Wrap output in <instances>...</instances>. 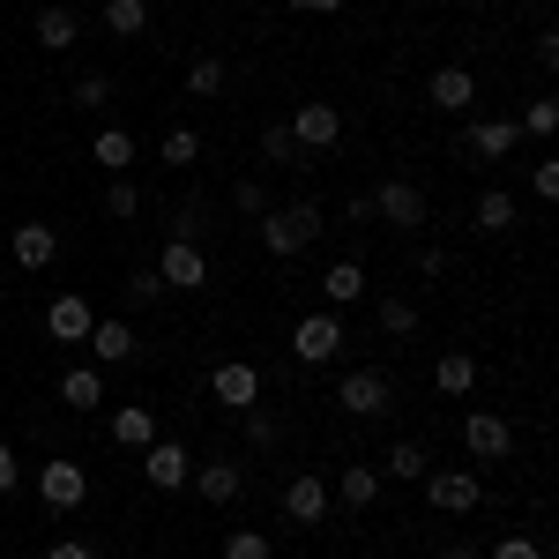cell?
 Masks as SVG:
<instances>
[{"mask_svg": "<svg viewBox=\"0 0 559 559\" xmlns=\"http://www.w3.org/2000/svg\"><path fill=\"white\" fill-rule=\"evenodd\" d=\"M254 239H261V254H276V261H292V254H306L313 239H321V210L313 202H269V210L254 216Z\"/></svg>", "mask_w": 559, "mask_h": 559, "instance_id": "6da1fadb", "label": "cell"}, {"mask_svg": "<svg viewBox=\"0 0 559 559\" xmlns=\"http://www.w3.org/2000/svg\"><path fill=\"white\" fill-rule=\"evenodd\" d=\"M344 350H350L344 313H306L299 329H292V358H299V366H336Z\"/></svg>", "mask_w": 559, "mask_h": 559, "instance_id": "7a4b0ae2", "label": "cell"}, {"mask_svg": "<svg viewBox=\"0 0 559 559\" xmlns=\"http://www.w3.org/2000/svg\"><path fill=\"white\" fill-rule=\"evenodd\" d=\"M418 485H426V508H432V515H471L477 500H485L477 471H440V463H432Z\"/></svg>", "mask_w": 559, "mask_h": 559, "instance_id": "3957f363", "label": "cell"}, {"mask_svg": "<svg viewBox=\"0 0 559 559\" xmlns=\"http://www.w3.org/2000/svg\"><path fill=\"white\" fill-rule=\"evenodd\" d=\"M329 508H336V492H329V477H321V471H299L292 485H284V522L321 530V522H329Z\"/></svg>", "mask_w": 559, "mask_h": 559, "instance_id": "277c9868", "label": "cell"}, {"mask_svg": "<svg viewBox=\"0 0 559 559\" xmlns=\"http://www.w3.org/2000/svg\"><path fill=\"white\" fill-rule=\"evenodd\" d=\"M336 403H344V418H381L388 403H395V388H388L381 366H358V373L336 381Z\"/></svg>", "mask_w": 559, "mask_h": 559, "instance_id": "5b68a950", "label": "cell"}, {"mask_svg": "<svg viewBox=\"0 0 559 559\" xmlns=\"http://www.w3.org/2000/svg\"><path fill=\"white\" fill-rule=\"evenodd\" d=\"M284 128H292V142L313 157V150H336V142H344V112H336V105H321V97H306Z\"/></svg>", "mask_w": 559, "mask_h": 559, "instance_id": "8992f818", "label": "cell"}, {"mask_svg": "<svg viewBox=\"0 0 559 559\" xmlns=\"http://www.w3.org/2000/svg\"><path fill=\"white\" fill-rule=\"evenodd\" d=\"M38 500L52 508V515H75L90 500V471L83 463H38Z\"/></svg>", "mask_w": 559, "mask_h": 559, "instance_id": "52a82bcc", "label": "cell"}, {"mask_svg": "<svg viewBox=\"0 0 559 559\" xmlns=\"http://www.w3.org/2000/svg\"><path fill=\"white\" fill-rule=\"evenodd\" d=\"M373 216H381L388 231H403V239H411V231H426V194H418L411 179H388L381 194H373Z\"/></svg>", "mask_w": 559, "mask_h": 559, "instance_id": "ba28073f", "label": "cell"}, {"mask_svg": "<svg viewBox=\"0 0 559 559\" xmlns=\"http://www.w3.org/2000/svg\"><path fill=\"white\" fill-rule=\"evenodd\" d=\"M463 448H471L477 463H508V455H515V426H508L500 411H471V418H463Z\"/></svg>", "mask_w": 559, "mask_h": 559, "instance_id": "9c48e42d", "label": "cell"}, {"mask_svg": "<svg viewBox=\"0 0 559 559\" xmlns=\"http://www.w3.org/2000/svg\"><path fill=\"white\" fill-rule=\"evenodd\" d=\"M157 284H165V292H202V284H210V254H202L194 239H173V247L157 254Z\"/></svg>", "mask_w": 559, "mask_h": 559, "instance_id": "30bf717a", "label": "cell"}, {"mask_svg": "<svg viewBox=\"0 0 559 559\" xmlns=\"http://www.w3.org/2000/svg\"><path fill=\"white\" fill-rule=\"evenodd\" d=\"M142 477H150L157 492H187V477H194L187 440H150V448H142Z\"/></svg>", "mask_w": 559, "mask_h": 559, "instance_id": "8fae6325", "label": "cell"}, {"mask_svg": "<svg viewBox=\"0 0 559 559\" xmlns=\"http://www.w3.org/2000/svg\"><path fill=\"white\" fill-rule=\"evenodd\" d=\"M210 395L224 403V411H254L261 403V366H247V358H224L210 373Z\"/></svg>", "mask_w": 559, "mask_h": 559, "instance_id": "7c38bea8", "label": "cell"}, {"mask_svg": "<svg viewBox=\"0 0 559 559\" xmlns=\"http://www.w3.org/2000/svg\"><path fill=\"white\" fill-rule=\"evenodd\" d=\"M90 329H97V313H90L83 292H60V299L45 306V336L52 344H90Z\"/></svg>", "mask_w": 559, "mask_h": 559, "instance_id": "4fadbf2b", "label": "cell"}, {"mask_svg": "<svg viewBox=\"0 0 559 559\" xmlns=\"http://www.w3.org/2000/svg\"><path fill=\"white\" fill-rule=\"evenodd\" d=\"M8 254H15V269L38 276V269L60 261V231H52V224H15V231H8Z\"/></svg>", "mask_w": 559, "mask_h": 559, "instance_id": "5bb4252c", "label": "cell"}, {"mask_svg": "<svg viewBox=\"0 0 559 559\" xmlns=\"http://www.w3.org/2000/svg\"><path fill=\"white\" fill-rule=\"evenodd\" d=\"M426 97L440 105V112H455V120H463V112L477 105V75H471V68H432Z\"/></svg>", "mask_w": 559, "mask_h": 559, "instance_id": "9a60e30c", "label": "cell"}, {"mask_svg": "<svg viewBox=\"0 0 559 559\" xmlns=\"http://www.w3.org/2000/svg\"><path fill=\"white\" fill-rule=\"evenodd\" d=\"M187 485H194L210 508H231V500L247 492V471H239V463H194V477H187Z\"/></svg>", "mask_w": 559, "mask_h": 559, "instance_id": "2e32d148", "label": "cell"}, {"mask_svg": "<svg viewBox=\"0 0 559 559\" xmlns=\"http://www.w3.org/2000/svg\"><path fill=\"white\" fill-rule=\"evenodd\" d=\"M373 471H381V485H388V477H395V485H418V477L432 471V455H426V440H395Z\"/></svg>", "mask_w": 559, "mask_h": 559, "instance_id": "e0dca14e", "label": "cell"}, {"mask_svg": "<svg viewBox=\"0 0 559 559\" xmlns=\"http://www.w3.org/2000/svg\"><path fill=\"white\" fill-rule=\"evenodd\" d=\"M336 500H344L350 515H366V508L381 500V471H373V463H344V471H336Z\"/></svg>", "mask_w": 559, "mask_h": 559, "instance_id": "ac0fdd59", "label": "cell"}, {"mask_svg": "<svg viewBox=\"0 0 559 559\" xmlns=\"http://www.w3.org/2000/svg\"><path fill=\"white\" fill-rule=\"evenodd\" d=\"M321 299H329V313L358 306V299H366V269H358V261H329V276H321Z\"/></svg>", "mask_w": 559, "mask_h": 559, "instance_id": "d6986e66", "label": "cell"}, {"mask_svg": "<svg viewBox=\"0 0 559 559\" xmlns=\"http://www.w3.org/2000/svg\"><path fill=\"white\" fill-rule=\"evenodd\" d=\"M90 350H97V366H128L134 350H142V336H134L128 321H97L90 329Z\"/></svg>", "mask_w": 559, "mask_h": 559, "instance_id": "ffe728a7", "label": "cell"}, {"mask_svg": "<svg viewBox=\"0 0 559 559\" xmlns=\"http://www.w3.org/2000/svg\"><path fill=\"white\" fill-rule=\"evenodd\" d=\"M60 403L68 411H97L105 403V366H68L60 373Z\"/></svg>", "mask_w": 559, "mask_h": 559, "instance_id": "44dd1931", "label": "cell"}, {"mask_svg": "<svg viewBox=\"0 0 559 559\" xmlns=\"http://www.w3.org/2000/svg\"><path fill=\"white\" fill-rule=\"evenodd\" d=\"M515 120H471V157L477 165H500V157H508V150H515Z\"/></svg>", "mask_w": 559, "mask_h": 559, "instance_id": "7402d4cb", "label": "cell"}, {"mask_svg": "<svg viewBox=\"0 0 559 559\" xmlns=\"http://www.w3.org/2000/svg\"><path fill=\"white\" fill-rule=\"evenodd\" d=\"M75 38H83V15H75V8H60V0L38 8V45H45V52H68Z\"/></svg>", "mask_w": 559, "mask_h": 559, "instance_id": "603a6c76", "label": "cell"}, {"mask_svg": "<svg viewBox=\"0 0 559 559\" xmlns=\"http://www.w3.org/2000/svg\"><path fill=\"white\" fill-rule=\"evenodd\" d=\"M432 388H440L448 403H455V395H471V388H477V358H471V350H440V366H432Z\"/></svg>", "mask_w": 559, "mask_h": 559, "instance_id": "cb8c5ba5", "label": "cell"}, {"mask_svg": "<svg viewBox=\"0 0 559 559\" xmlns=\"http://www.w3.org/2000/svg\"><path fill=\"white\" fill-rule=\"evenodd\" d=\"M471 216H477V231H485V239H500V231H515V194H508V187H485Z\"/></svg>", "mask_w": 559, "mask_h": 559, "instance_id": "d4e9b609", "label": "cell"}, {"mask_svg": "<svg viewBox=\"0 0 559 559\" xmlns=\"http://www.w3.org/2000/svg\"><path fill=\"white\" fill-rule=\"evenodd\" d=\"M112 440H120V448H134V455H142V448H150V440H157V418H150V411H142V403H120V411H112Z\"/></svg>", "mask_w": 559, "mask_h": 559, "instance_id": "484cf974", "label": "cell"}, {"mask_svg": "<svg viewBox=\"0 0 559 559\" xmlns=\"http://www.w3.org/2000/svg\"><path fill=\"white\" fill-rule=\"evenodd\" d=\"M90 157H97L105 173L120 179V173L134 165V134H128V128H97V142H90Z\"/></svg>", "mask_w": 559, "mask_h": 559, "instance_id": "4316f807", "label": "cell"}, {"mask_svg": "<svg viewBox=\"0 0 559 559\" xmlns=\"http://www.w3.org/2000/svg\"><path fill=\"white\" fill-rule=\"evenodd\" d=\"M105 31L112 38H142L150 31V0H105Z\"/></svg>", "mask_w": 559, "mask_h": 559, "instance_id": "83f0119b", "label": "cell"}, {"mask_svg": "<svg viewBox=\"0 0 559 559\" xmlns=\"http://www.w3.org/2000/svg\"><path fill=\"white\" fill-rule=\"evenodd\" d=\"M373 321H381V336H418V306H411V299H381V306H373Z\"/></svg>", "mask_w": 559, "mask_h": 559, "instance_id": "f1b7e54d", "label": "cell"}, {"mask_svg": "<svg viewBox=\"0 0 559 559\" xmlns=\"http://www.w3.org/2000/svg\"><path fill=\"white\" fill-rule=\"evenodd\" d=\"M239 418H247V448H276V440H284V411H239Z\"/></svg>", "mask_w": 559, "mask_h": 559, "instance_id": "f546056e", "label": "cell"}, {"mask_svg": "<svg viewBox=\"0 0 559 559\" xmlns=\"http://www.w3.org/2000/svg\"><path fill=\"white\" fill-rule=\"evenodd\" d=\"M261 157H269V165H299L306 150L292 142V128H284V120H269V128H261Z\"/></svg>", "mask_w": 559, "mask_h": 559, "instance_id": "4dcf8cb0", "label": "cell"}, {"mask_svg": "<svg viewBox=\"0 0 559 559\" xmlns=\"http://www.w3.org/2000/svg\"><path fill=\"white\" fill-rule=\"evenodd\" d=\"M216 90H224V60H216V52H202V60L187 68V97H216Z\"/></svg>", "mask_w": 559, "mask_h": 559, "instance_id": "1f68e13d", "label": "cell"}, {"mask_svg": "<svg viewBox=\"0 0 559 559\" xmlns=\"http://www.w3.org/2000/svg\"><path fill=\"white\" fill-rule=\"evenodd\" d=\"M157 157H165V165H194V157H202V134H194V128H173L165 142H157Z\"/></svg>", "mask_w": 559, "mask_h": 559, "instance_id": "d6a6232c", "label": "cell"}, {"mask_svg": "<svg viewBox=\"0 0 559 559\" xmlns=\"http://www.w3.org/2000/svg\"><path fill=\"white\" fill-rule=\"evenodd\" d=\"M134 210H142V187H134V179L120 173V179H112V187H105V216H120V224H128Z\"/></svg>", "mask_w": 559, "mask_h": 559, "instance_id": "836d02e7", "label": "cell"}, {"mask_svg": "<svg viewBox=\"0 0 559 559\" xmlns=\"http://www.w3.org/2000/svg\"><path fill=\"white\" fill-rule=\"evenodd\" d=\"M224 559H276V545H269L261 530H231V537H224Z\"/></svg>", "mask_w": 559, "mask_h": 559, "instance_id": "e575fe53", "label": "cell"}, {"mask_svg": "<svg viewBox=\"0 0 559 559\" xmlns=\"http://www.w3.org/2000/svg\"><path fill=\"white\" fill-rule=\"evenodd\" d=\"M477 559H545V545H537V537H522V530H508L492 552H477Z\"/></svg>", "mask_w": 559, "mask_h": 559, "instance_id": "d590c367", "label": "cell"}, {"mask_svg": "<svg viewBox=\"0 0 559 559\" xmlns=\"http://www.w3.org/2000/svg\"><path fill=\"white\" fill-rule=\"evenodd\" d=\"M231 210H239V216H261V210H269V187H261V179H239V187H231Z\"/></svg>", "mask_w": 559, "mask_h": 559, "instance_id": "8d00e7d4", "label": "cell"}, {"mask_svg": "<svg viewBox=\"0 0 559 559\" xmlns=\"http://www.w3.org/2000/svg\"><path fill=\"white\" fill-rule=\"evenodd\" d=\"M515 128H522V134H552V128H559V105H552V97H537V105L522 112Z\"/></svg>", "mask_w": 559, "mask_h": 559, "instance_id": "74e56055", "label": "cell"}, {"mask_svg": "<svg viewBox=\"0 0 559 559\" xmlns=\"http://www.w3.org/2000/svg\"><path fill=\"white\" fill-rule=\"evenodd\" d=\"M530 187H537V202H552L559 194V157H537V165H530Z\"/></svg>", "mask_w": 559, "mask_h": 559, "instance_id": "f35d334b", "label": "cell"}, {"mask_svg": "<svg viewBox=\"0 0 559 559\" xmlns=\"http://www.w3.org/2000/svg\"><path fill=\"white\" fill-rule=\"evenodd\" d=\"M157 292H165V284H157V269H134V276H128V299L134 306H157Z\"/></svg>", "mask_w": 559, "mask_h": 559, "instance_id": "ab89813d", "label": "cell"}, {"mask_svg": "<svg viewBox=\"0 0 559 559\" xmlns=\"http://www.w3.org/2000/svg\"><path fill=\"white\" fill-rule=\"evenodd\" d=\"M75 105H90V112L112 105V83H105V75H83V83H75Z\"/></svg>", "mask_w": 559, "mask_h": 559, "instance_id": "60d3db41", "label": "cell"}, {"mask_svg": "<svg viewBox=\"0 0 559 559\" xmlns=\"http://www.w3.org/2000/svg\"><path fill=\"white\" fill-rule=\"evenodd\" d=\"M15 485H23V463H15V448L0 440V492H15Z\"/></svg>", "mask_w": 559, "mask_h": 559, "instance_id": "b9f144b4", "label": "cell"}, {"mask_svg": "<svg viewBox=\"0 0 559 559\" xmlns=\"http://www.w3.org/2000/svg\"><path fill=\"white\" fill-rule=\"evenodd\" d=\"M292 8H299V15H344L350 0H292Z\"/></svg>", "mask_w": 559, "mask_h": 559, "instance_id": "7bdbcfd3", "label": "cell"}, {"mask_svg": "<svg viewBox=\"0 0 559 559\" xmlns=\"http://www.w3.org/2000/svg\"><path fill=\"white\" fill-rule=\"evenodd\" d=\"M45 559H97V552H90V545H75V537H60V545H52Z\"/></svg>", "mask_w": 559, "mask_h": 559, "instance_id": "ee69618b", "label": "cell"}, {"mask_svg": "<svg viewBox=\"0 0 559 559\" xmlns=\"http://www.w3.org/2000/svg\"><path fill=\"white\" fill-rule=\"evenodd\" d=\"M440 559H477V552H471V545H448V552H440Z\"/></svg>", "mask_w": 559, "mask_h": 559, "instance_id": "f6af8a7d", "label": "cell"}]
</instances>
